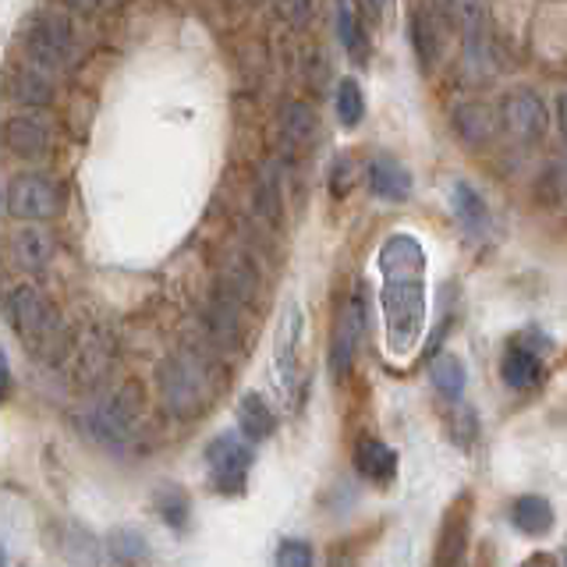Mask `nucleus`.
Here are the masks:
<instances>
[{"label": "nucleus", "instance_id": "f257e3e1", "mask_svg": "<svg viewBox=\"0 0 567 567\" xmlns=\"http://www.w3.org/2000/svg\"><path fill=\"white\" fill-rule=\"evenodd\" d=\"M380 312L390 359H412L425 330V248L415 235H390L380 245Z\"/></svg>", "mask_w": 567, "mask_h": 567}, {"label": "nucleus", "instance_id": "f03ea898", "mask_svg": "<svg viewBox=\"0 0 567 567\" xmlns=\"http://www.w3.org/2000/svg\"><path fill=\"white\" fill-rule=\"evenodd\" d=\"M220 372L213 365L199 348H177L171 351L156 372V386H159V401L174 415V419H195L203 415L206 408L217 398L220 386Z\"/></svg>", "mask_w": 567, "mask_h": 567}, {"label": "nucleus", "instance_id": "7ed1b4c3", "mask_svg": "<svg viewBox=\"0 0 567 567\" xmlns=\"http://www.w3.org/2000/svg\"><path fill=\"white\" fill-rule=\"evenodd\" d=\"M4 316L11 330L22 337V344L32 354H40V359H53L68 341L58 306H53L35 284H25V280L11 284L4 291Z\"/></svg>", "mask_w": 567, "mask_h": 567}, {"label": "nucleus", "instance_id": "20e7f679", "mask_svg": "<svg viewBox=\"0 0 567 567\" xmlns=\"http://www.w3.org/2000/svg\"><path fill=\"white\" fill-rule=\"evenodd\" d=\"M22 50L32 68L47 71V75H61L82 58L79 25L58 8H35L22 22Z\"/></svg>", "mask_w": 567, "mask_h": 567}, {"label": "nucleus", "instance_id": "39448f33", "mask_svg": "<svg viewBox=\"0 0 567 567\" xmlns=\"http://www.w3.org/2000/svg\"><path fill=\"white\" fill-rule=\"evenodd\" d=\"M85 433L100 440L103 447H114V451H124L132 447L138 430H142V394L135 383H124L111 394H103L96 404L85 408Z\"/></svg>", "mask_w": 567, "mask_h": 567}, {"label": "nucleus", "instance_id": "423d86ee", "mask_svg": "<svg viewBox=\"0 0 567 567\" xmlns=\"http://www.w3.org/2000/svg\"><path fill=\"white\" fill-rule=\"evenodd\" d=\"M4 206L18 224H40L61 217L68 206V192L53 174H18L8 185Z\"/></svg>", "mask_w": 567, "mask_h": 567}, {"label": "nucleus", "instance_id": "0eeeda50", "mask_svg": "<svg viewBox=\"0 0 567 567\" xmlns=\"http://www.w3.org/2000/svg\"><path fill=\"white\" fill-rule=\"evenodd\" d=\"M252 447L238 433H220L206 447V472L220 496H241L248 489V468H252Z\"/></svg>", "mask_w": 567, "mask_h": 567}, {"label": "nucleus", "instance_id": "6e6552de", "mask_svg": "<svg viewBox=\"0 0 567 567\" xmlns=\"http://www.w3.org/2000/svg\"><path fill=\"white\" fill-rule=\"evenodd\" d=\"M365 284H354V291L348 295L341 316H337V327L330 337V372L333 380H344L351 365H354V354H359V341L365 333Z\"/></svg>", "mask_w": 567, "mask_h": 567}, {"label": "nucleus", "instance_id": "1a4fd4ad", "mask_svg": "<svg viewBox=\"0 0 567 567\" xmlns=\"http://www.w3.org/2000/svg\"><path fill=\"white\" fill-rule=\"evenodd\" d=\"M301 333H306V312H301L298 301H288L274 337V372L288 398L298 390V377H301Z\"/></svg>", "mask_w": 567, "mask_h": 567}, {"label": "nucleus", "instance_id": "9d476101", "mask_svg": "<svg viewBox=\"0 0 567 567\" xmlns=\"http://www.w3.org/2000/svg\"><path fill=\"white\" fill-rule=\"evenodd\" d=\"M501 128L532 146V142H543L546 128H549V111H546V100L536 93V89H514L501 100Z\"/></svg>", "mask_w": 567, "mask_h": 567}, {"label": "nucleus", "instance_id": "9b49d317", "mask_svg": "<svg viewBox=\"0 0 567 567\" xmlns=\"http://www.w3.org/2000/svg\"><path fill=\"white\" fill-rule=\"evenodd\" d=\"M0 146L18 159H29V164L47 159L53 153V124L43 114L18 111L0 124Z\"/></svg>", "mask_w": 567, "mask_h": 567}, {"label": "nucleus", "instance_id": "f8f14e48", "mask_svg": "<svg viewBox=\"0 0 567 567\" xmlns=\"http://www.w3.org/2000/svg\"><path fill=\"white\" fill-rule=\"evenodd\" d=\"M53 252H58V241L50 227H14L0 241V256L14 274H43L53 262Z\"/></svg>", "mask_w": 567, "mask_h": 567}, {"label": "nucleus", "instance_id": "ddd939ff", "mask_svg": "<svg viewBox=\"0 0 567 567\" xmlns=\"http://www.w3.org/2000/svg\"><path fill=\"white\" fill-rule=\"evenodd\" d=\"M468 539H472V496L461 493L457 501L447 507V514H443V522H440L433 567H465Z\"/></svg>", "mask_w": 567, "mask_h": 567}, {"label": "nucleus", "instance_id": "4468645a", "mask_svg": "<svg viewBox=\"0 0 567 567\" xmlns=\"http://www.w3.org/2000/svg\"><path fill=\"white\" fill-rule=\"evenodd\" d=\"M0 85H4V96L11 103H18V106H25V111L50 106L53 96H58V89H53V75H47V71H40V68H32L22 58H14V61L4 64Z\"/></svg>", "mask_w": 567, "mask_h": 567}, {"label": "nucleus", "instance_id": "2eb2a0df", "mask_svg": "<svg viewBox=\"0 0 567 567\" xmlns=\"http://www.w3.org/2000/svg\"><path fill=\"white\" fill-rule=\"evenodd\" d=\"M443 8H412L408 11V35H412V47H415V58L425 71H433L440 64V53H443Z\"/></svg>", "mask_w": 567, "mask_h": 567}, {"label": "nucleus", "instance_id": "dca6fc26", "mask_svg": "<svg viewBox=\"0 0 567 567\" xmlns=\"http://www.w3.org/2000/svg\"><path fill=\"white\" fill-rule=\"evenodd\" d=\"M53 549H58L71 567H100L103 564V539L93 528H85L79 522L53 525Z\"/></svg>", "mask_w": 567, "mask_h": 567}, {"label": "nucleus", "instance_id": "f3484780", "mask_svg": "<svg viewBox=\"0 0 567 567\" xmlns=\"http://www.w3.org/2000/svg\"><path fill=\"white\" fill-rule=\"evenodd\" d=\"M365 177H369V192L377 195L383 203H408L412 199V174L394 156H372L369 167H365Z\"/></svg>", "mask_w": 567, "mask_h": 567}, {"label": "nucleus", "instance_id": "a211bd4d", "mask_svg": "<svg viewBox=\"0 0 567 567\" xmlns=\"http://www.w3.org/2000/svg\"><path fill=\"white\" fill-rule=\"evenodd\" d=\"M354 472L369 483H394L398 475V451L386 447L377 436H362L354 443Z\"/></svg>", "mask_w": 567, "mask_h": 567}, {"label": "nucleus", "instance_id": "6ab92c4d", "mask_svg": "<svg viewBox=\"0 0 567 567\" xmlns=\"http://www.w3.org/2000/svg\"><path fill=\"white\" fill-rule=\"evenodd\" d=\"M235 419H238V436L245 443H262L277 433V415L274 408L266 404V398L259 394H241L238 398V408H235Z\"/></svg>", "mask_w": 567, "mask_h": 567}, {"label": "nucleus", "instance_id": "aec40b11", "mask_svg": "<svg viewBox=\"0 0 567 567\" xmlns=\"http://www.w3.org/2000/svg\"><path fill=\"white\" fill-rule=\"evenodd\" d=\"M501 377L511 390H528V386H536L543 380V359L536 351H528L522 348L518 341H514L507 351H504V359H501Z\"/></svg>", "mask_w": 567, "mask_h": 567}, {"label": "nucleus", "instance_id": "412c9836", "mask_svg": "<svg viewBox=\"0 0 567 567\" xmlns=\"http://www.w3.org/2000/svg\"><path fill=\"white\" fill-rule=\"evenodd\" d=\"M454 132L468 142V146H486L496 132V114L486 103H461L454 106Z\"/></svg>", "mask_w": 567, "mask_h": 567}, {"label": "nucleus", "instance_id": "4be33fe9", "mask_svg": "<svg viewBox=\"0 0 567 567\" xmlns=\"http://www.w3.org/2000/svg\"><path fill=\"white\" fill-rule=\"evenodd\" d=\"M451 206L457 213V220L465 224L468 235H486V230H489V224H493L489 220V206H486L483 195L475 192V185L454 182V188H451Z\"/></svg>", "mask_w": 567, "mask_h": 567}, {"label": "nucleus", "instance_id": "5701e85b", "mask_svg": "<svg viewBox=\"0 0 567 567\" xmlns=\"http://www.w3.org/2000/svg\"><path fill=\"white\" fill-rule=\"evenodd\" d=\"M511 525L525 536H543V532L554 528V507H549L546 496L525 493L511 504Z\"/></svg>", "mask_w": 567, "mask_h": 567}, {"label": "nucleus", "instance_id": "b1692460", "mask_svg": "<svg viewBox=\"0 0 567 567\" xmlns=\"http://www.w3.org/2000/svg\"><path fill=\"white\" fill-rule=\"evenodd\" d=\"M316 132H319V121H316L309 103L295 100V103L284 106V114H280V135H284V142H288V146H295V150L312 146Z\"/></svg>", "mask_w": 567, "mask_h": 567}, {"label": "nucleus", "instance_id": "393cba45", "mask_svg": "<svg viewBox=\"0 0 567 567\" xmlns=\"http://www.w3.org/2000/svg\"><path fill=\"white\" fill-rule=\"evenodd\" d=\"M430 380H433V386H436V394H440V398L457 401L461 394H465V383H468L465 362H461L457 354L443 351V354H436V359L430 362Z\"/></svg>", "mask_w": 567, "mask_h": 567}, {"label": "nucleus", "instance_id": "a878e982", "mask_svg": "<svg viewBox=\"0 0 567 567\" xmlns=\"http://www.w3.org/2000/svg\"><path fill=\"white\" fill-rule=\"evenodd\" d=\"M103 554L121 567H135L150 560V543L135 528H114L103 543Z\"/></svg>", "mask_w": 567, "mask_h": 567}, {"label": "nucleus", "instance_id": "bb28decb", "mask_svg": "<svg viewBox=\"0 0 567 567\" xmlns=\"http://www.w3.org/2000/svg\"><path fill=\"white\" fill-rule=\"evenodd\" d=\"M333 18H337V40H341V47L351 53V61H365L369 35H365V22H362V14L354 11L351 4H337Z\"/></svg>", "mask_w": 567, "mask_h": 567}, {"label": "nucleus", "instance_id": "cd10ccee", "mask_svg": "<svg viewBox=\"0 0 567 567\" xmlns=\"http://www.w3.org/2000/svg\"><path fill=\"white\" fill-rule=\"evenodd\" d=\"M153 507H156V514H159V522H164L167 528H174V532H185L188 522H192V501H188V493H185L182 486H164V489H156Z\"/></svg>", "mask_w": 567, "mask_h": 567}, {"label": "nucleus", "instance_id": "c85d7f7f", "mask_svg": "<svg viewBox=\"0 0 567 567\" xmlns=\"http://www.w3.org/2000/svg\"><path fill=\"white\" fill-rule=\"evenodd\" d=\"M333 106H337V121L341 128H359L362 117H365V96H362V85L354 79H341L337 82V93H333Z\"/></svg>", "mask_w": 567, "mask_h": 567}, {"label": "nucleus", "instance_id": "c756f323", "mask_svg": "<svg viewBox=\"0 0 567 567\" xmlns=\"http://www.w3.org/2000/svg\"><path fill=\"white\" fill-rule=\"evenodd\" d=\"M277 567H316V554H312V543L309 539H284L277 546Z\"/></svg>", "mask_w": 567, "mask_h": 567}, {"label": "nucleus", "instance_id": "7c9ffc66", "mask_svg": "<svg viewBox=\"0 0 567 567\" xmlns=\"http://www.w3.org/2000/svg\"><path fill=\"white\" fill-rule=\"evenodd\" d=\"M354 159L351 156H333V164H330V195L333 199H344V195L354 188Z\"/></svg>", "mask_w": 567, "mask_h": 567}, {"label": "nucleus", "instance_id": "2f4dec72", "mask_svg": "<svg viewBox=\"0 0 567 567\" xmlns=\"http://www.w3.org/2000/svg\"><path fill=\"white\" fill-rule=\"evenodd\" d=\"M8 394H11V362H8L4 348H0V404L8 401Z\"/></svg>", "mask_w": 567, "mask_h": 567}, {"label": "nucleus", "instance_id": "473e14b6", "mask_svg": "<svg viewBox=\"0 0 567 567\" xmlns=\"http://www.w3.org/2000/svg\"><path fill=\"white\" fill-rule=\"evenodd\" d=\"M557 124H560V135L567 142V93L557 96Z\"/></svg>", "mask_w": 567, "mask_h": 567}, {"label": "nucleus", "instance_id": "72a5a7b5", "mask_svg": "<svg viewBox=\"0 0 567 567\" xmlns=\"http://www.w3.org/2000/svg\"><path fill=\"white\" fill-rule=\"evenodd\" d=\"M522 567H557V560L549 557V554H532Z\"/></svg>", "mask_w": 567, "mask_h": 567}, {"label": "nucleus", "instance_id": "f704fd0d", "mask_svg": "<svg viewBox=\"0 0 567 567\" xmlns=\"http://www.w3.org/2000/svg\"><path fill=\"white\" fill-rule=\"evenodd\" d=\"M280 14H291V18H309L312 8L309 4H298V8H280Z\"/></svg>", "mask_w": 567, "mask_h": 567}, {"label": "nucleus", "instance_id": "c9c22d12", "mask_svg": "<svg viewBox=\"0 0 567 567\" xmlns=\"http://www.w3.org/2000/svg\"><path fill=\"white\" fill-rule=\"evenodd\" d=\"M0 567H8V549H4V543H0Z\"/></svg>", "mask_w": 567, "mask_h": 567}, {"label": "nucleus", "instance_id": "e433bc0d", "mask_svg": "<svg viewBox=\"0 0 567 567\" xmlns=\"http://www.w3.org/2000/svg\"><path fill=\"white\" fill-rule=\"evenodd\" d=\"M0 209H4V192H0Z\"/></svg>", "mask_w": 567, "mask_h": 567}, {"label": "nucleus", "instance_id": "4c0bfd02", "mask_svg": "<svg viewBox=\"0 0 567 567\" xmlns=\"http://www.w3.org/2000/svg\"><path fill=\"white\" fill-rule=\"evenodd\" d=\"M564 560H567V546H564Z\"/></svg>", "mask_w": 567, "mask_h": 567}]
</instances>
